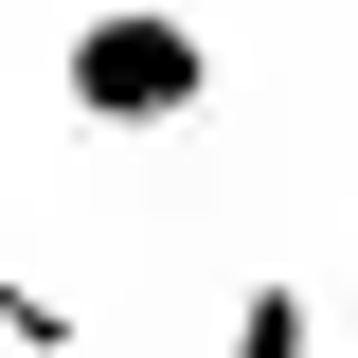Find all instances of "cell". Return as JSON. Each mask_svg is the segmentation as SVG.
I'll return each mask as SVG.
<instances>
[{"instance_id": "6da1fadb", "label": "cell", "mask_w": 358, "mask_h": 358, "mask_svg": "<svg viewBox=\"0 0 358 358\" xmlns=\"http://www.w3.org/2000/svg\"><path fill=\"white\" fill-rule=\"evenodd\" d=\"M54 108H72V126H108V143L197 126V108H215V36H197L179 0H90L72 54H54Z\"/></svg>"}, {"instance_id": "7a4b0ae2", "label": "cell", "mask_w": 358, "mask_h": 358, "mask_svg": "<svg viewBox=\"0 0 358 358\" xmlns=\"http://www.w3.org/2000/svg\"><path fill=\"white\" fill-rule=\"evenodd\" d=\"M305 341H322L305 287H251V305H233V358H305Z\"/></svg>"}]
</instances>
